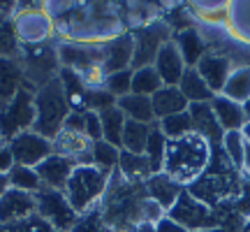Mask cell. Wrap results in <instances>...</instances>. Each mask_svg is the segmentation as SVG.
Segmentation results:
<instances>
[{"instance_id": "17", "label": "cell", "mask_w": 250, "mask_h": 232, "mask_svg": "<svg viewBox=\"0 0 250 232\" xmlns=\"http://www.w3.org/2000/svg\"><path fill=\"white\" fill-rule=\"evenodd\" d=\"M37 202L33 193H23L17 188H9L5 195L0 197V225L7 228L12 223H19L28 218L30 214H35Z\"/></svg>"}, {"instance_id": "30", "label": "cell", "mask_w": 250, "mask_h": 232, "mask_svg": "<svg viewBox=\"0 0 250 232\" xmlns=\"http://www.w3.org/2000/svg\"><path fill=\"white\" fill-rule=\"evenodd\" d=\"M220 95L234 100L239 105H243L250 98V65H234Z\"/></svg>"}, {"instance_id": "12", "label": "cell", "mask_w": 250, "mask_h": 232, "mask_svg": "<svg viewBox=\"0 0 250 232\" xmlns=\"http://www.w3.org/2000/svg\"><path fill=\"white\" fill-rule=\"evenodd\" d=\"M37 209L35 214L42 216L46 223H51L58 232H70L77 223L79 214L72 209L70 200L65 197L62 190H51V188H42L35 195Z\"/></svg>"}, {"instance_id": "11", "label": "cell", "mask_w": 250, "mask_h": 232, "mask_svg": "<svg viewBox=\"0 0 250 232\" xmlns=\"http://www.w3.org/2000/svg\"><path fill=\"white\" fill-rule=\"evenodd\" d=\"M169 40H174V30L167 26L165 19H155L146 26L132 30V42H134V58H132V70L137 68H146L153 65L155 56Z\"/></svg>"}, {"instance_id": "21", "label": "cell", "mask_w": 250, "mask_h": 232, "mask_svg": "<svg viewBox=\"0 0 250 232\" xmlns=\"http://www.w3.org/2000/svg\"><path fill=\"white\" fill-rule=\"evenodd\" d=\"M77 165L67 158H62V156H56L51 153L44 162H40L35 167L37 177L42 181V188H51V190H65L67 186V179H70L72 170H74Z\"/></svg>"}, {"instance_id": "44", "label": "cell", "mask_w": 250, "mask_h": 232, "mask_svg": "<svg viewBox=\"0 0 250 232\" xmlns=\"http://www.w3.org/2000/svg\"><path fill=\"white\" fill-rule=\"evenodd\" d=\"M83 135L95 144L102 139V123L98 112H83Z\"/></svg>"}, {"instance_id": "47", "label": "cell", "mask_w": 250, "mask_h": 232, "mask_svg": "<svg viewBox=\"0 0 250 232\" xmlns=\"http://www.w3.org/2000/svg\"><path fill=\"white\" fill-rule=\"evenodd\" d=\"M125 232H155V225H151V223H137L134 228H130V230H125Z\"/></svg>"}, {"instance_id": "37", "label": "cell", "mask_w": 250, "mask_h": 232, "mask_svg": "<svg viewBox=\"0 0 250 232\" xmlns=\"http://www.w3.org/2000/svg\"><path fill=\"white\" fill-rule=\"evenodd\" d=\"M118 158H121V149L114 146V144L100 142L93 144V153H90V165H95L100 170H107V172H116L118 170Z\"/></svg>"}, {"instance_id": "35", "label": "cell", "mask_w": 250, "mask_h": 232, "mask_svg": "<svg viewBox=\"0 0 250 232\" xmlns=\"http://www.w3.org/2000/svg\"><path fill=\"white\" fill-rule=\"evenodd\" d=\"M153 125L137 123V121H127L123 130V139H121V149L127 153H144L146 151V142L151 135Z\"/></svg>"}, {"instance_id": "43", "label": "cell", "mask_w": 250, "mask_h": 232, "mask_svg": "<svg viewBox=\"0 0 250 232\" xmlns=\"http://www.w3.org/2000/svg\"><path fill=\"white\" fill-rule=\"evenodd\" d=\"M9 232H58L51 223H46L42 216L37 214H30L28 218H23V221H19V223H12L7 225Z\"/></svg>"}, {"instance_id": "54", "label": "cell", "mask_w": 250, "mask_h": 232, "mask_svg": "<svg viewBox=\"0 0 250 232\" xmlns=\"http://www.w3.org/2000/svg\"><path fill=\"white\" fill-rule=\"evenodd\" d=\"M0 142H2V139H0Z\"/></svg>"}, {"instance_id": "49", "label": "cell", "mask_w": 250, "mask_h": 232, "mask_svg": "<svg viewBox=\"0 0 250 232\" xmlns=\"http://www.w3.org/2000/svg\"><path fill=\"white\" fill-rule=\"evenodd\" d=\"M9 190V181H7V177H0V197L5 195Z\"/></svg>"}, {"instance_id": "29", "label": "cell", "mask_w": 250, "mask_h": 232, "mask_svg": "<svg viewBox=\"0 0 250 232\" xmlns=\"http://www.w3.org/2000/svg\"><path fill=\"white\" fill-rule=\"evenodd\" d=\"M179 91L183 93V98L188 100V105L211 102V100L215 98L195 68H186V72H183V77H181V81H179Z\"/></svg>"}, {"instance_id": "25", "label": "cell", "mask_w": 250, "mask_h": 232, "mask_svg": "<svg viewBox=\"0 0 250 232\" xmlns=\"http://www.w3.org/2000/svg\"><path fill=\"white\" fill-rule=\"evenodd\" d=\"M151 102H153L155 121L174 116V114H181V112H188V107H190L188 100L183 98V93L179 91V86H162L151 98Z\"/></svg>"}, {"instance_id": "28", "label": "cell", "mask_w": 250, "mask_h": 232, "mask_svg": "<svg viewBox=\"0 0 250 232\" xmlns=\"http://www.w3.org/2000/svg\"><path fill=\"white\" fill-rule=\"evenodd\" d=\"M118 174L125 181H132V184H144L148 177H153L151 162L144 153H127L121 149V158H118Z\"/></svg>"}, {"instance_id": "6", "label": "cell", "mask_w": 250, "mask_h": 232, "mask_svg": "<svg viewBox=\"0 0 250 232\" xmlns=\"http://www.w3.org/2000/svg\"><path fill=\"white\" fill-rule=\"evenodd\" d=\"M114 172L100 170L95 165H77L72 170L70 179H67V186H65V197L70 200L72 209L77 214H86L90 209L100 207L102 197L107 193L109 181H111Z\"/></svg>"}, {"instance_id": "26", "label": "cell", "mask_w": 250, "mask_h": 232, "mask_svg": "<svg viewBox=\"0 0 250 232\" xmlns=\"http://www.w3.org/2000/svg\"><path fill=\"white\" fill-rule=\"evenodd\" d=\"M211 109H213L218 123L225 133H232V130H243L246 128V116H243V107L234 100L225 98V95H215L211 100Z\"/></svg>"}, {"instance_id": "27", "label": "cell", "mask_w": 250, "mask_h": 232, "mask_svg": "<svg viewBox=\"0 0 250 232\" xmlns=\"http://www.w3.org/2000/svg\"><path fill=\"white\" fill-rule=\"evenodd\" d=\"M116 107L123 112V116L127 121H137V123H146V125L155 123L153 102H151V98H146V95L127 93V95L116 100Z\"/></svg>"}, {"instance_id": "46", "label": "cell", "mask_w": 250, "mask_h": 232, "mask_svg": "<svg viewBox=\"0 0 250 232\" xmlns=\"http://www.w3.org/2000/svg\"><path fill=\"white\" fill-rule=\"evenodd\" d=\"M155 232H186V230H183L176 221H171L169 216H165L162 221H158V223H155Z\"/></svg>"}, {"instance_id": "13", "label": "cell", "mask_w": 250, "mask_h": 232, "mask_svg": "<svg viewBox=\"0 0 250 232\" xmlns=\"http://www.w3.org/2000/svg\"><path fill=\"white\" fill-rule=\"evenodd\" d=\"M7 144H9L12 156H14V162L23 165V167H33V170L54 153V142L42 137L35 130H26V133L17 135Z\"/></svg>"}, {"instance_id": "7", "label": "cell", "mask_w": 250, "mask_h": 232, "mask_svg": "<svg viewBox=\"0 0 250 232\" xmlns=\"http://www.w3.org/2000/svg\"><path fill=\"white\" fill-rule=\"evenodd\" d=\"M12 26L21 46H42L56 42V21L44 9V2H17Z\"/></svg>"}, {"instance_id": "18", "label": "cell", "mask_w": 250, "mask_h": 232, "mask_svg": "<svg viewBox=\"0 0 250 232\" xmlns=\"http://www.w3.org/2000/svg\"><path fill=\"white\" fill-rule=\"evenodd\" d=\"M188 114H190V121H192V133L199 135L202 139H206V142L211 144V149H220L225 130L220 128L218 118H215L213 109H211V102L190 105Z\"/></svg>"}, {"instance_id": "41", "label": "cell", "mask_w": 250, "mask_h": 232, "mask_svg": "<svg viewBox=\"0 0 250 232\" xmlns=\"http://www.w3.org/2000/svg\"><path fill=\"white\" fill-rule=\"evenodd\" d=\"M70 232H114V230H111L109 223L104 221L102 209L95 207V209H90L86 214H79L77 223H74V228H72Z\"/></svg>"}, {"instance_id": "50", "label": "cell", "mask_w": 250, "mask_h": 232, "mask_svg": "<svg viewBox=\"0 0 250 232\" xmlns=\"http://www.w3.org/2000/svg\"><path fill=\"white\" fill-rule=\"evenodd\" d=\"M241 107H243V116H246V125H248L250 123V98L243 102Z\"/></svg>"}, {"instance_id": "31", "label": "cell", "mask_w": 250, "mask_h": 232, "mask_svg": "<svg viewBox=\"0 0 250 232\" xmlns=\"http://www.w3.org/2000/svg\"><path fill=\"white\" fill-rule=\"evenodd\" d=\"M98 114H100V123H102V139L121 149L123 130H125V123H127L123 112L114 105V107L104 109V112H98Z\"/></svg>"}, {"instance_id": "33", "label": "cell", "mask_w": 250, "mask_h": 232, "mask_svg": "<svg viewBox=\"0 0 250 232\" xmlns=\"http://www.w3.org/2000/svg\"><path fill=\"white\" fill-rule=\"evenodd\" d=\"M246 137L243 130H232V133L223 135V142H220V151L225 153V158L232 162L239 172H243V162H246Z\"/></svg>"}, {"instance_id": "19", "label": "cell", "mask_w": 250, "mask_h": 232, "mask_svg": "<svg viewBox=\"0 0 250 232\" xmlns=\"http://www.w3.org/2000/svg\"><path fill=\"white\" fill-rule=\"evenodd\" d=\"M153 68L160 74V79L165 86H179V81H181V77H183V72H186L188 65H186V61H183V56H181L179 46H176L174 40H169V42L158 51L155 61H153Z\"/></svg>"}, {"instance_id": "34", "label": "cell", "mask_w": 250, "mask_h": 232, "mask_svg": "<svg viewBox=\"0 0 250 232\" xmlns=\"http://www.w3.org/2000/svg\"><path fill=\"white\" fill-rule=\"evenodd\" d=\"M162 86H165V84H162L160 74L155 72L153 65H146V68H137V70H132V91H130V93L153 98Z\"/></svg>"}, {"instance_id": "48", "label": "cell", "mask_w": 250, "mask_h": 232, "mask_svg": "<svg viewBox=\"0 0 250 232\" xmlns=\"http://www.w3.org/2000/svg\"><path fill=\"white\" fill-rule=\"evenodd\" d=\"M243 174L250 179V144L246 146V162H243Z\"/></svg>"}, {"instance_id": "3", "label": "cell", "mask_w": 250, "mask_h": 232, "mask_svg": "<svg viewBox=\"0 0 250 232\" xmlns=\"http://www.w3.org/2000/svg\"><path fill=\"white\" fill-rule=\"evenodd\" d=\"M211 156H213L211 144L195 133L181 137V139H167L162 172L183 188H188L206 172Z\"/></svg>"}, {"instance_id": "1", "label": "cell", "mask_w": 250, "mask_h": 232, "mask_svg": "<svg viewBox=\"0 0 250 232\" xmlns=\"http://www.w3.org/2000/svg\"><path fill=\"white\" fill-rule=\"evenodd\" d=\"M125 33L116 2H77L70 14L56 21V42L104 46Z\"/></svg>"}, {"instance_id": "51", "label": "cell", "mask_w": 250, "mask_h": 232, "mask_svg": "<svg viewBox=\"0 0 250 232\" xmlns=\"http://www.w3.org/2000/svg\"><path fill=\"white\" fill-rule=\"evenodd\" d=\"M241 232H250V216L241 223Z\"/></svg>"}, {"instance_id": "45", "label": "cell", "mask_w": 250, "mask_h": 232, "mask_svg": "<svg viewBox=\"0 0 250 232\" xmlns=\"http://www.w3.org/2000/svg\"><path fill=\"white\" fill-rule=\"evenodd\" d=\"M14 165H17V162H14V156L9 151V144L0 142V177H7Z\"/></svg>"}, {"instance_id": "22", "label": "cell", "mask_w": 250, "mask_h": 232, "mask_svg": "<svg viewBox=\"0 0 250 232\" xmlns=\"http://www.w3.org/2000/svg\"><path fill=\"white\" fill-rule=\"evenodd\" d=\"M30 89L17 58H0V109L7 107L19 91ZM33 91V89H30Z\"/></svg>"}, {"instance_id": "52", "label": "cell", "mask_w": 250, "mask_h": 232, "mask_svg": "<svg viewBox=\"0 0 250 232\" xmlns=\"http://www.w3.org/2000/svg\"><path fill=\"white\" fill-rule=\"evenodd\" d=\"M243 137H246V142L250 144V123L246 125V128H243Z\"/></svg>"}, {"instance_id": "2", "label": "cell", "mask_w": 250, "mask_h": 232, "mask_svg": "<svg viewBox=\"0 0 250 232\" xmlns=\"http://www.w3.org/2000/svg\"><path fill=\"white\" fill-rule=\"evenodd\" d=\"M241 174L232 162L225 158V153L220 149H213L211 162L202 177L195 184H190L186 188L192 197H197L199 202H204L211 209H220L225 202H232L234 197L243 195V181Z\"/></svg>"}, {"instance_id": "9", "label": "cell", "mask_w": 250, "mask_h": 232, "mask_svg": "<svg viewBox=\"0 0 250 232\" xmlns=\"http://www.w3.org/2000/svg\"><path fill=\"white\" fill-rule=\"evenodd\" d=\"M167 216L171 221H176L186 232H208L223 225V216L218 209L206 207L204 202H199L197 197L190 195L188 190L181 193V197L174 202Z\"/></svg>"}, {"instance_id": "42", "label": "cell", "mask_w": 250, "mask_h": 232, "mask_svg": "<svg viewBox=\"0 0 250 232\" xmlns=\"http://www.w3.org/2000/svg\"><path fill=\"white\" fill-rule=\"evenodd\" d=\"M104 91L114 98H123L132 91V70H121V72H111L107 74V81H104Z\"/></svg>"}, {"instance_id": "23", "label": "cell", "mask_w": 250, "mask_h": 232, "mask_svg": "<svg viewBox=\"0 0 250 232\" xmlns=\"http://www.w3.org/2000/svg\"><path fill=\"white\" fill-rule=\"evenodd\" d=\"M144 188H146V195L153 197V200L160 207H165L167 211L174 207V202L181 197V193L186 190L181 184H176L171 177H167L165 172H158V174L148 177L144 181Z\"/></svg>"}, {"instance_id": "10", "label": "cell", "mask_w": 250, "mask_h": 232, "mask_svg": "<svg viewBox=\"0 0 250 232\" xmlns=\"http://www.w3.org/2000/svg\"><path fill=\"white\" fill-rule=\"evenodd\" d=\"M35 125V91H19L7 107L0 109V139L9 142L12 137L33 130Z\"/></svg>"}, {"instance_id": "5", "label": "cell", "mask_w": 250, "mask_h": 232, "mask_svg": "<svg viewBox=\"0 0 250 232\" xmlns=\"http://www.w3.org/2000/svg\"><path fill=\"white\" fill-rule=\"evenodd\" d=\"M70 114L72 107L62 89L61 74L35 91V125H33L35 133H40L46 139H54L62 130Z\"/></svg>"}, {"instance_id": "4", "label": "cell", "mask_w": 250, "mask_h": 232, "mask_svg": "<svg viewBox=\"0 0 250 232\" xmlns=\"http://www.w3.org/2000/svg\"><path fill=\"white\" fill-rule=\"evenodd\" d=\"M146 197V188L144 184H132L125 181L118 172L111 174L109 188L100 209L104 214V221L114 232H125L134 228L137 223H142V200Z\"/></svg>"}, {"instance_id": "32", "label": "cell", "mask_w": 250, "mask_h": 232, "mask_svg": "<svg viewBox=\"0 0 250 232\" xmlns=\"http://www.w3.org/2000/svg\"><path fill=\"white\" fill-rule=\"evenodd\" d=\"M227 33L250 49V2H232V23Z\"/></svg>"}, {"instance_id": "39", "label": "cell", "mask_w": 250, "mask_h": 232, "mask_svg": "<svg viewBox=\"0 0 250 232\" xmlns=\"http://www.w3.org/2000/svg\"><path fill=\"white\" fill-rule=\"evenodd\" d=\"M165 151H167V137L160 133L158 123H153L151 135H148V142H146V151H144V156L148 158V162H151V167H153V172H155V174H158V172H162Z\"/></svg>"}, {"instance_id": "40", "label": "cell", "mask_w": 250, "mask_h": 232, "mask_svg": "<svg viewBox=\"0 0 250 232\" xmlns=\"http://www.w3.org/2000/svg\"><path fill=\"white\" fill-rule=\"evenodd\" d=\"M21 45L17 40L12 17H0V58H19Z\"/></svg>"}, {"instance_id": "53", "label": "cell", "mask_w": 250, "mask_h": 232, "mask_svg": "<svg viewBox=\"0 0 250 232\" xmlns=\"http://www.w3.org/2000/svg\"><path fill=\"white\" fill-rule=\"evenodd\" d=\"M0 232H9V230H7V228H2V225H0Z\"/></svg>"}, {"instance_id": "16", "label": "cell", "mask_w": 250, "mask_h": 232, "mask_svg": "<svg viewBox=\"0 0 250 232\" xmlns=\"http://www.w3.org/2000/svg\"><path fill=\"white\" fill-rule=\"evenodd\" d=\"M54 153L62 156L72 161L74 165H88L90 162V153H93V142L83 133H74V130H65L56 135L54 139Z\"/></svg>"}, {"instance_id": "15", "label": "cell", "mask_w": 250, "mask_h": 232, "mask_svg": "<svg viewBox=\"0 0 250 232\" xmlns=\"http://www.w3.org/2000/svg\"><path fill=\"white\" fill-rule=\"evenodd\" d=\"M232 68H234V61L229 56L220 54V51H208V54L202 56V61L195 65V70L199 72V77L206 81V86L211 89L213 95H220V91H223Z\"/></svg>"}, {"instance_id": "24", "label": "cell", "mask_w": 250, "mask_h": 232, "mask_svg": "<svg viewBox=\"0 0 250 232\" xmlns=\"http://www.w3.org/2000/svg\"><path fill=\"white\" fill-rule=\"evenodd\" d=\"M174 42L179 46L181 56L186 61L188 68H195L197 63L202 61V56L208 54V45H206L204 35L199 33V28L192 26V28H186L181 33H174Z\"/></svg>"}, {"instance_id": "36", "label": "cell", "mask_w": 250, "mask_h": 232, "mask_svg": "<svg viewBox=\"0 0 250 232\" xmlns=\"http://www.w3.org/2000/svg\"><path fill=\"white\" fill-rule=\"evenodd\" d=\"M9 188H17V190H23V193H33L37 195L42 190V181L37 177V172L33 167H23V165H14L12 172L7 174Z\"/></svg>"}, {"instance_id": "20", "label": "cell", "mask_w": 250, "mask_h": 232, "mask_svg": "<svg viewBox=\"0 0 250 232\" xmlns=\"http://www.w3.org/2000/svg\"><path fill=\"white\" fill-rule=\"evenodd\" d=\"M132 58H134V42L132 33L116 37L114 42L102 46V68L107 74L121 70H132Z\"/></svg>"}, {"instance_id": "8", "label": "cell", "mask_w": 250, "mask_h": 232, "mask_svg": "<svg viewBox=\"0 0 250 232\" xmlns=\"http://www.w3.org/2000/svg\"><path fill=\"white\" fill-rule=\"evenodd\" d=\"M17 61L21 65V72L26 77L28 86L33 91L49 84L51 79H56L62 70L56 42L42 46H21V54H19Z\"/></svg>"}, {"instance_id": "38", "label": "cell", "mask_w": 250, "mask_h": 232, "mask_svg": "<svg viewBox=\"0 0 250 232\" xmlns=\"http://www.w3.org/2000/svg\"><path fill=\"white\" fill-rule=\"evenodd\" d=\"M155 123H158L160 133L165 135L167 139H181V137L192 135V121H190V114H188V112L160 118V121H155Z\"/></svg>"}, {"instance_id": "14", "label": "cell", "mask_w": 250, "mask_h": 232, "mask_svg": "<svg viewBox=\"0 0 250 232\" xmlns=\"http://www.w3.org/2000/svg\"><path fill=\"white\" fill-rule=\"evenodd\" d=\"M197 28L227 30L232 23V2H188Z\"/></svg>"}]
</instances>
